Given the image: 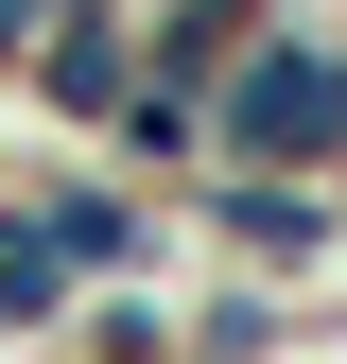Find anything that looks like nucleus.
I'll list each match as a JSON object with an SVG mask.
<instances>
[{
    "label": "nucleus",
    "instance_id": "20e7f679",
    "mask_svg": "<svg viewBox=\"0 0 347 364\" xmlns=\"http://www.w3.org/2000/svg\"><path fill=\"white\" fill-rule=\"evenodd\" d=\"M35 105H53V122H70V139H105V122H122V105H139V35H122V18H105V0H87V18L53 35V53H35Z\"/></svg>",
    "mask_w": 347,
    "mask_h": 364
},
{
    "label": "nucleus",
    "instance_id": "423d86ee",
    "mask_svg": "<svg viewBox=\"0 0 347 364\" xmlns=\"http://www.w3.org/2000/svg\"><path fill=\"white\" fill-rule=\"evenodd\" d=\"M105 156L139 173V191H156V173H174V191H191V173H208V105H191V87H156V70H139V105L105 122Z\"/></svg>",
    "mask_w": 347,
    "mask_h": 364
},
{
    "label": "nucleus",
    "instance_id": "f257e3e1",
    "mask_svg": "<svg viewBox=\"0 0 347 364\" xmlns=\"http://www.w3.org/2000/svg\"><path fill=\"white\" fill-rule=\"evenodd\" d=\"M208 173H313L347 191V35L330 18H260L226 87H208Z\"/></svg>",
    "mask_w": 347,
    "mask_h": 364
},
{
    "label": "nucleus",
    "instance_id": "39448f33",
    "mask_svg": "<svg viewBox=\"0 0 347 364\" xmlns=\"http://www.w3.org/2000/svg\"><path fill=\"white\" fill-rule=\"evenodd\" d=\"M70 312H87V278H70V260L53 243H35V208H0V347H70Z\"/></svg>",
    "mask_w": 347,
    "mask_h": 364
},
{
    "label": "nucleus",
    "instance_id": "1a4fd4ad",
    "mask_svg": "<svg viewBox=\"0 0 347 364\" xmlns=\"http://www.w3.org/2000/svg\"><path fill=\"white\" fill-rule=\"evenodd\" d=\"M0 364H18V347H0Z\"/></svg>",
    "mask_w": 347,
    "mask_h": 364
},
{
    "label": "nucleus",
    "instance_id": "0eeeda50",
    "mask_svg": "<svg viewBox=\"0 0 347 364\" xmlns=\"http://www.w3.org/2000/svg\"><path fill=\"white\" fill-rule=\"evenodd\" d=\"M174 347H191V312H174L156 278H122V295L70 312V364H174Z\"/></svg>",
    "mask_w": 347,
    "mask_h": 364
},
{
    "label": "nucleus",
    "instance_id": "f03ea898",
    "mask_svg": "<svg viewBox=\"0 0 347 364\" xmlns=\"http://www.w3.org/2000/svg\"><path fill=\"white\" fill-rule=\"evenodd\" d=\"M18 208H35V243H53L87 295H122V278L174 260V208H156L122 156H105V173H87V156H18Z\"/></svg>",
    "mask_w": 347,
    "mask_h": 364
},
{
    "label": "nucleus",
    "instance_id": "6e6552de",
    "mask_svg": "<svg viewBox=\"0 0 347 364\" xmlns=\"http://www.w3.org/2000/svg\"><path fill=\"white\" fill-rule=\"evenodd\" d=\"M70 18H87V0H0V70H18V87H35V53H53V35H70Z\"/></svg>",
    "mask_w": 347,
    "mask_h": 364
},
{
    "label": "nucleus",
    "instance_id": "7ed1b4c3",
    "mask_svg": "<svg viewBox=\"0 0 347 364\" xmlns=\"http://www.w3.org/2000/svg\"><path fill=\"white\" fill-rule=\"evenodd\" d=\"M191 225L226 243V278H313V260H347V191H313V173H191Z\"/></svg>",
    "mask_w": 347,
    "mask_h": 364
}]
</instances>
